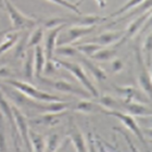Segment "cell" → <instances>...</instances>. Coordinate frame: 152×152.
Masks as SVG:
<instances>
[{
    "instance_id": "cell-14",
    "label": "cell",
    "mask_w": 152,
    "mask_h": 152,
    "mask_svg": "<svg viewBox=\"0 0 152 152\" xmlns=\"http://www.w3.org/2000/svg\"><path fill=\"white\" fill-rule=\"evenodd\" d=\"M22 35V32H18V31H14V32H8L4 34L3 36V39L0 44V56H2L3 53H6L7 51H9L10 49H12L15 44L18 42V40L20 39Z\"/></svg>"
},
{
    "instance_id": "cell-39",
    "label": "cell",
    "mask_w": 152,
    "mask_h": 152,
    "mask_svg": "<svg viewBox=\"0 0 152 152\" xmlns=\"http://www.w3.org/2000/svg\"><path fill=\"white\" fill-rule=\"evenodd\" d=\"M3 7V0H0V8H2Z\"/></svg>"
},
{
    "instance_id": "cell-16",
    "label": "cell",
    "mask_w": 152,
    "mask_h": 152,
    "mask_svg": "<svg viewBox=\"0 0 152 152\" xmlns=\"http://www.w3.org/2000/svg\"><path fill=\"white\" fill-rule=\"evenodd\" d=\"M79 60H80V62L83 63V65H85L86 69L89 71V73L91 74V75L95 77V79H97L98 82H101V80L107 79V74H105L104 71L101 70V69H100L98 65H96L94 62H91L88 58H86L80 54V56H79Z\"/></svg>"
},
{
    "instance_id": "cell-13",
    "label": "cell",
    "mask_w": 152,
    "mask_h": 152,
    "mask_svg": "<svg viewBox=\"0 0 152 152\" xmlns=\"http://www.w3.org/2000/svg\"><path fill=\"white\" fill-rule=\"evenodd\" d=\"M47 63L46 56L44 52V48L40 45L34 47V75L36 77H40L41 74L44 73L45 65Z\"/></svg>"
},
{
    "instance_id": "cell-38",
    "label": "cell",
    "mask_w": 152,
    "mask_h": 152,
    "mask_svg": "<svg viewBox=\"0 0 152 152\" xmlns=\"http://www.w3.org/2000/svg\"><path fill=\"white\" fill-rule=\"evenodd\" d=\"M11 75V71L9 67H1L0 69V76L1 77H8Z\"/></svg>"
},
{
    "instance_id": "cell-12",
    "label": "cell",
    "mask_w": 152,
    "mask_h": 152,
    "mask_svg": "<svg viewBox=\"0 0 152 152\" xmlns=\"http://www.w3.org/2000/svg\"><path fill=\"white\" fill-rule=\"evenodd\" d=\"M69 139H70V142L74 146L76 152H88L87 141L85 140L84 135L78 129V127L74 126L71 129Z\"/></svg>"
},
{
    "instance_id": "cell-25",
    "label": "cell",
    "mask_w": 152,
    "mask_h": 152,
    "mask_svg": "<svg viewBox=\"0 0 152 152\" xmlns=\"http://www.w3.org/2000/svg\"><path fill=\"white\" fill-rule=\"evenodd\" d=\"M64 114L65 111L60 113H45L40 116L36 117L34 120V123L40 124V125H56Z\"/></svg>"
},
{
    "instance_id": "cell-23",
    "label": "cell",
    "mask_w": 152,
    "mask_h": 152,
    "mask_svg": "<svg viewBox=\"0 0 152 152\" xmlns=\"http://www.w3.org/2000/svg\"><path fill=\"white\" fill-rule=\"evenodd\" d=\"M116 90L124 98V102H132V101L141 102L140 101L141 94H139V91L136 90L134 87H121V88L117 87Z\"/></svg>"
},
{
    "instance_id": "cell-2",
    "label": "cell",
    "mask_w": 152,
    "mask_h": 152,
    "mask_svg": "<svg viewBox=\"0 0 152 152\" xmlns=\"http://www.w3.org/2000/svg\"><path fill=\"white\" fill-rule=\"evenodd\" d=\"M7 85L11 86L13 88L18 89L19 91H21L23 95H25L27 98L35 100V101H40V102H56V101H64V99H62L59 96L51 95L47 91H42L40 89L36 88L31 84L20 79H7L4 82Z\"/></svg>"
},
{
    "instance_id": "cell-22",
    "label": "cell",
    "mask_w": 152,
    "mask_h": 152,
    "mask_svg": "<svg viewBox=\"0 0 152 152\" xmlns=\"http://www.w3.org/2000/svg\"><path fill=\"white\" fill-rule=\"evenodd\" d=\"M73 46L76 48V50L78 51L79 54H82L86 58H90L95 52H97L99 49L102 48L101 46L94 44V42H78Z\"/></svg>"
},
{
    "instance_id": "cell-18",
    "label": "cell",
    "mask_w": 152,
    "mask_h": 152,
    "mask_svg": "<svg viewBox=\"0 0 152 152\" xmlns=\"http://www.w3.org/2000/svg\"><path fill=\"white\" fill-rule=\"evenodd\" d=\"M23 74L26 78H32L34 76V48H28L24 54Z\"/></svg>"
},
{
    "instance_id": "cell-28",
    "label": "cell",
    "mask_w": 152,
    "mask_h": 152,
    "mask_svg": "<svg viewBox=\"0 0 152 152\" xmlns=\"http://www.w3.org/2000/svg\"><path fill=\"white\" fill-rule=\"evenodd\" d=\"M145 0H127V2L124 4L123 7H121L120 9L116 10L115 12L111 13L110 15L108 16H105L107 18V20L109 19H113V18H116V16H120L122 15V14H124V13H127V12H129L130 10H133L135 7H138L140 6L141 3L143 2Z\"/></svg>"
},
{
    "instance_id": "cell-7",
    "label": "cell",
    "mask_w": 152,
    "mask_h": 152,
    "mask_svg": "<svg viewBox=\"0 0 152 152\" xmlns=\"http://www.w3.org/2000/svg\"><path fill=\"white\" fill-rule=\"evenodd\" d=\"M102 113H105V114H108V115H111V116L118 118L128 129L132 130V133H133L145 146H147V140H146V138H145V136H143L142 130H141V128L139 127V125L137 124L136 120H135L134 116H132V115H129V114H127V113H124V112L110 111V110H105V109H103Z\"/></svg>"
},
{
    "instance_id": "cell-32",
    "label": "cell",
    "mask_w": 152,
    "mask_h": 152,
    "mask_svg": "<svg viewBox=\"0 0 152 152\" xmlns=\"http://www.w3.org/2000/svg\"><path fill=\"white\" fill-rule=\"evenodd\" d=\"M48 1L53 2L56 4H59L60 7H63L65 9L71 10L75 14H82V11L78 9V7L76 6L75 3H72L71 1H69V0H48Z\"/></svg>"
},
{
    "instance_id": "cell-6",
    "label": "cell",
    "mask_w": 152,
    "mask_h": 152,
    "mask_svg": "<svg viewBox=\"0 0 152 152\" xmlns=\"http://www.w3.org/2000/svg\"><path fill=\"white\" fill-rule=\"evenodd\" d=\"M11 109H12L13 118H14V123H15V128L19 132V135L21 137V139H22L23 143H24L27 151L33 152L32 146H31V142H29V127L27 118L22 113V111L20 110V108L15 107L14 104H11Z\"/></svg>"
},
{
    "instance_id": "cell-36",
    "label": "cell",
    "mask_w": 152,
    "mask_h": 152,
    "mask_svg": "<svg viewBox=\"0 0 152 152\" xmlns=\"http://www.w3.org/2000/svg\"><path fill=\"white\" fill-rule=\"evenodd\" d=\"M69 143H70V139H69V138H65L63 141H61L60 146L58 147V149L54 152H66Z\"/></svg>"
},
{
    "instance_id": "cell-24",
    "label": "cell",
    "mask_w": 152,
    "mask_h": 152,
    "mask_svg": "<svg viewBox=\"0 0 152 152\" xmlns=\"http://www.w3.org/2000/svg\"><path fill=\"white\" fill-rule=\"evenodd\" d=\"M45 35V28L41 25H37L36 27L33 28V32L31 33L27 37V49L28 48H34L38 45H40V42L44 39Z\"/></svg>"
},
{
    "instance_id": "cell-1",
    "label": "cell",
    "mask_w": 152,
    "mask_h": 152,
    "mask_svg": "<svg viewBox=\"0 0 152 152\" xmlns=\"http://www.w3.org/2000/svg\"><path fill=\"white\" fill-rule=\"evenodd\" d=\"M52 63L58 65L59 67H62L64 70L69 71V72L82 84L83 87L90 94L91 97L98 99V97H99L98 90H97V88L95 87L92 80L89 78V76L87 75V73L85 72V70L83 69V66L80 64L70 62V61L62 60V59H54V58L52 59Z\"/></svg>"
},
{
    "instance_id": "cell-35",
    "label": "cell",
    "mask_w": 152,
    "mask_h": 152,
    "mask_svg": "<svg viewBox=\"0 0 152 152\" xmlns=\"http://www.w3.org/2000/svg\"><path fill=\"white\" fill-rule=\"evenodd\" d=\"M87 147H88V152H98L95 143V139L92 138V135L90 133L88 134V137H87Z\"/></svg>"
},
{
    "instance_id": "cell-29",
    "label": "cell",
    "mask_w": 152,
    "mask_h": 152,
    "mask_svg": "<svg viewBox=\"0 0 152 152\" xmlns=\"http://www.w3.org/2000/svg\"><path fill=\"white\" fill-rule=\"evenodd\" d=\"M54 54L58 57L63 58H74L78 57L79 53L76 50V48L73 45H63V46H58L54 49Z\"/></svg>"
},
{
    "instance_id": "cell-21",
    "label": "cell",
    "mask_w": 152,
    "mask_h": 152,
    "mask_svg": "<svg viewBox=\"0 0 152 152\" xmlns=\"http://www.w3.org/2000/svg\"><path fill=\"white\" fill-rule=\"evenodd\" d=\"M117 51L114 48H108V47H102L101 49H99L97 52L92 54L89 59H92L95 61H99V62H107L110 61L112 59H114V57L116 56Z\"/></svg>"
},
{
    "instance_id": "cell-4",
    "label": "cell",
    "mask_w": 152,
    "mask_h": 152,
    "mask_svg": "<svg viewBox=\"0 0 152 152\" xmlns=\"http://www.w3.org/2000/svg\"><path fill=\"white\" fill-rule=\"evenodd\" d=\"M96 25L94 26H79L74 25L69 27L66 31H61L57 38V47L63 46V45H74L76 41L80 40L83 37L90 35L92 32H95Z\"/></svg>"
},
{
    "instance_id": "cell-8",
    "label": "cell",
    "mask_w": 152,
    "mask_h": 152,
    "mask_svg": "<svg viewBox=\"0 0 152 152\" xmlns=\"http://www.w3.org/2000/svg\"><path fill=\"white\" fill-rule=\"evenodd\" d=\"M149 19H151V10H148V12L141 13L139 16H137L136 19L133 20L132 22L128 24V26L126 27V29L123 33V37L121 38V40L116 44V46H121L124 42H126L127 40H129L134 37L135 35H137V33L140 32L141 28L143 27V25L147 23V21Z\"/></svg>"
},
{
    "instance_id": "cell-19",
    "label": "cell",
    "mask_w": 152,
    "mask_h": 152,
    "mask_svg": "<svg viewBox=\"0 0 152 152\" xmlns=\"http://www.w3.org/2000/svg\"><path fill=\"white\" fill-rule=\"evenodd\" d=\"M29 142L32 146L33 152H45L46 146V138L41 134L36 133L34 130L29 129Z\"/></svg>"
},
{
    "instance_id": "cell-10",
    "label": "cell",
    "mask_w": 152,
    "mask_h": 152,
    "mask_svg": "<svg viewBox=\"0 0 152 152\" xmlns=\"http://www.w3.org/2000/svg\"><path fill=\"white\" fill-rule=\"evenodd\" d=\"M121 112L127 113L132 116L137 117H150L151 116V108L147 107L141 102H121Z\"/></svg>"
},
{
    "instance_id": "cell-9",
    "label": "cell",
    "mask_w": 152,
    "mask_h": 152,
    "mask_svg": "<svg viewBox=\"0 0 152 152\" xmlns=\"http://www.w3.org/2000/svg\"><path fill=\"white\" fill-rule=\"evenodd\" d=\"M65 27H66V24H62V25L56 26V27L47 29L46 37H45V47H44V52H45V56H46L47 63H51V62H52L53 54H54V49L57 47L58 35H59L61 31L64 29Z\"/></svg>"
},
{
    "instance_id": "cell-33",
    "label": "cell",
    "mask_w": 152,
    "mask_h": 152,
    "mask_svg": "<svg viewBox=\"0 0 152 152\" xmlns=\"http://www.w3.org/2000/svg\"><path fill=\"white\" fill-rule=\"evenodd\" d=\"M114 129L115 130H117L120 134H122L124 136V138H125V140H126V142H127V145H128V147H129V149L132 150V152H140L139 150L137 149L136 148V146L134 145V142H133V140L130 139V137L128 136V134L126 133V132H124L123 129H121L120 127H114Z\"/></svg>"
},
{
    "instance_id": "cell-26",
    "label": "cell",
    "mask_w": 152,
    "mask_h": 152,
    "mask_svg": "<svg viewBox=\"0 0 152 152\" xmlns=\"http://www.w3.org/2000/svg\"><path fill=\"white\" fill-rule=\"evenodd\" d=\"M142 53L145 58V63L146 66L148 67V71L151 73V63H152V35L149 32L148 36H146L142 44Z\"/></svg>"
},
{
    "instance_id": "cell-27",
    "label": "cell",
    "mask_w": 152,
    "mask_h": 152,
    "mask_svg": "<svg viewBox=\"0 0 152 152\" xmlns=\"http://www.w3.org/2000/svg\"><path fill=\"white\" fill-rule=\"evenodd\" d=\"M99 101L97 103L101 105L102 108L105 110H110V111H121V102L112 98L111 96H102V97H98Z\"/></svg>"
},
{
    "instance_id": "cell-17",
    "label": "cell",
    "mask_w": 152,
    "mask_h": 152,
    "mask_svg": "<svg viewBox=\"0 0 152 152\" xmlns=\"http://www.w3.org/2000/svg\"><path fill=\"white\" fill-rule=\"evenodd\" d=\"M74 110L77 112H82V113H95V112H102L103 108L97 102H92L88 99H84L75 105Z\"/></svg>"
},
{
    "instance_id": "cell-5",
    "label": "cell",
    "mask_w": 152,
    "mask_h": 152,
    "mask_svg": "<svg viewBox=\"0 0 152 152\" xmlns=\"http://www.w3.org/2000/svg\"><path fill=\"white\" fill-rule=\"evenodd\" d=\"M40 79L41 83H44L46 85L50 86L51 88L56 89L58 91L61 92H66V94H71V95H76L80 96L83 98H89L91 97L85 88H83L80 86H77L75 84L71 82H67L65 79H50L46 78V77H38Z\"/></svg>"
},
{
    "instance_id": "cell-40",
    "label": "cell",
    "mask_w": 152,
    "mask_h": 152,
    "mask_svg": "<svg viewBox=\"0 0 152 152\" xmlns=\"http://www.w3.org/2000/svg\"><path fill=\"white\" fill-rule=\"evenodd\" d=\"M2 34H4V32H0V36L2 35Z\"/></svg>"
},
{
    "instance_id": "cell-15",
    "label": "cell",
    "mask_w": 152,
    "mask_h": 152,
    "mask_svg": "<svg viewBox=\"0 0 152 152\" xmlns=\"http://www.w3.org/2000/svg\"><path fill=\"white\" fill-rule=\"evenodd\" d=\"M0 113L2 114L3 117H6L9 121L10 125L12 127V130L15 133V123H14V118H13L12 109H11V103L8 100L4 94L0 90Z\"/></svg>"
},
{
    "instance_id": "cell-31",
    "label": "cell",
    "mask_w": 152,
    "mask_h": 152,
    "mask_svg": "<svg viewBox=\"0 0 152 152\" xmlns=\"http://www.w3.org/2000/svg\"><path fill=\"white\" fill-rule=\"evenodd\" d=\"M6 125L3 115L0 113V152H7V137H6Z\"/></svg>"
},
{
    "instance_id": "cell-20",
    "label": "cell",
    "mask_w": 152,
    "mask_h": 152,
    "mask_svg": "<svg viewBox=\"0 0 152 152\" xmlns=\"http://www.w3.org/2000/svg\"><path fill=\"white\" fill-rule=\"evenodd\" d=\"M138 83H139L140 88L142 89V91L148 95L149 100L151 99V92H152V82H151V73L146 69L140 72L138 76Z\"/></svg>"
},
{
    "instance_id": "cell-34",
    "label": "cell",
    "mask_w": 152,
    "mask_h": 152,
    "mask_svg": "<svg viewBox=\"0 0 152 152\" xmlns=\"http://www.w3.org/2000/svg\"><path fill=\"white\" fill-rule=\"evenodd\" d=\"M111 67H112V72H113V73H118V72H121V71L123 70L124 62L121 60V59H114V60L112 61Z\"/></svg>"
},
{
    "instance_id": "cell-11",
    "label": "cell",
    "mask_w": 152,
    "mask_h": 152,
    "mask_svg": "<svg viewBox=\"0 0 152 152\" xmlns=\"http://www.w3.org/2000/svg\"><path fill=\"white\" fill-rule=\"evenodd\" d=\"M124 31H109V32L101 33L100 35L96 37L89 38L84 42H94L101 47H109L111 45H116L121 40V38L123 37Z\"/></svg>"
},
{
    "instance_id": "cell-30",
    "label": "cell",
    "mask_w": 152,
    "mask_h": 152,
    "mask_svg": "<svg viewBox=\"0 0 152 152\" xmlns=\"http://www.w3.org/2000/svg\"><path fill=\"white\" fill-rule=\"evenodd\" d=\"M61 143V135L58 133L50 134L48 138H46V146L45 152H54Z\"/></svg>"
},
{
    "instance_id": "cell-3",
    "label": "cell",
    "mask_w": 152,
    "mask_h": 152,
    "mask_svg": "<svg viewBox=\"0 0 152 152\" xmlns=\"http://www.w3.org/2000/svg\"><path fill=\"white\" fill-rule=\"evenodd\" d=\"M3 6L6 7L8 15L11 20L12 28L14 31H18V32L28 31V29H33L34 27L39 25L37 20L22 13L10 0H3Z\"/></svg>"
},
{
    "instance_id": "cell-37",
    "label": "cell",
    "mask_w": 152,
    "mask_h": 152,
    "mask_svg": "<svg viewBox=\"0 0 152 152\" xmlns=\"http://www.w3.org/2000/svg\"><path fill=\"white\" fill-rule=\"evenodd\" d=\"M83 1H84V0H78V1H77V2H76L75 4L77 7H78L79 4H80V3L83 2ZM97 2H98L99 8H100V9H104L105 7H107V1H105V0H97Z\"/></svg>"
}]
</instances>
